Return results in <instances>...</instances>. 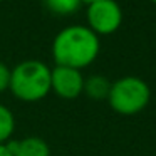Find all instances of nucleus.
Segmentation results:
<instances>
[{
    "mask_svg": "<svg viewBox=\"0 0 156 156\" xmlns=\"http://www.w3.org/2000/svg\"><path fill=\"white\" fill-rule=\"evenodd\" d=\"M151 99L148 82L136 76H126L111 84L108 101L112 111L122 116H134L141 112Z\"/></svg>",
    "mask_w": 156,
    "mask_h": 156,
    "instance_id": "obj_3",
    "label": "nucleus"
},
{
    "mask_svg": "<svg viewBox=\"0 0 156 156\" xmlns=\"http://www.w3.org/2000/svg\"><path fill=\"white\" fill-rule=\"evenodd\" d=\"M86 20L96 35H111L122 24V9L116 0H96L87 4Z\"/></svg>",
    "mask_w": 156,
    "mask_h": 156,
    "instance_id": "obj_4",
    "label": "nucleus"
},
{
    "mask_svg": "<svg viewBox=\"0 0 156 156\" xmlns=\"http://www.w3.org/2000/svg\"><path fill=\"white\" fill-rule=\"evenodd\" d=\"M51 91L62 99H76L84 92V76L79 69L55 66L51 69Z\"/></svg>",
    "mask_w": 156,
    "mask_h": 156,
    "instance_id": "obj_5",
    "label": "nucleus"
},
{
    "mask_svg": "<svg viewBox=\"0 0 156 156\" xmlns=\"http://www.w3.org/2000/svg\"><path fill=\"white\" fill-rule=\"evenodd\" d=\"M45 7L57 15H71L81 7V0H44Z\"/></svg>",
    "mask_w": 156,
    "mask_h": 156,
    "instance_id": "obj_9",
    "label": "nucleus"
},
{
    "mask_svg": "<svg viewBox=\"0 0 156 156\" xmlns=\"http://www.w3.org/2000/svg\"><path fill=\"white\" fill-rule=\"evenodd\" d=\"M0 2H4V0H0Z\"/></svg>",
    "mask_w": 156,
    "mask_h": 156,
    "instance_id": "obj_14",
    "label": "nucleus"
},
{
    "mask_svg": "<svg viewBox=\"0 0 156 156\" xmlns=\"http://www.w3.org/2000/svg\"><path fill=\"white\" fill-rule=\"evenodd\" d=\"M151 2H153V4H156V0H151Z\"/></svg>",
    "mask_w": 156,
    "mask_h": 156,
    "instance_id": "obj_13",
    "label": "nucleus"
},
{
    "mask_svg": "<svg viewBox=\"0 0 156 156\" xmlns=\"http://www.w3.org/2000/svg\"><path fill=\"white\" fill-rule=\"evenodd\" d=\"M10 71L4 62H0V92H4L10 86Z\"/></svg>",
    "mask_w": 156,
    "mask_h": 156,
    "instance_id": "obj_10",
    "label": "nucleus"
},
{
    "mask_svg": "<svg viewBox=\"0 0 156 156\" xmlns=\"http://www.w3.org/2000/svg\"><path fill=\"white\" fill-rule=\"evenodd\" d=\"M81 2H84V4H92V2H96V0H81Z\"/></svg>",
    "mask_w": 156,
    "mask_h": 156,
    "instance_id": "obj_12",
    "label": "nucleus"
},
{
    "mask_svg": "<svg viewBox=\"0 0 156 156\" xmlns=\"http://www.w3.org/2000/svg\"><path fill=\"white\" fill-rule=\"evenodd\" d=\"M14 131H15L14 114L7 106L0 104V144H7L9 141H12Z\"/></svg>",
    "mask_w": 156,
    "mask_h": 156,
    "instance_id": "obj_8",
    "label": "nucleus"
},
{
    "mask_svg": "<svg viewBox=\"0 0 156 156\" xmlns=\"http://www.w3.org/2000/svg\"><path fill=\"white\" fill-rule=\"evenodd\" d=\"M12 156H51L49 144L39 136H27L24 139H14L7 143Z\"/></svg>",
    "mask_w": 156,
    "mask_h": 156,
    "instance_id": "obj_6",
    "label": "nucleus"
},
{
    "mask_svg": "<svg viewBox=\"0 0 156 156\" xmlns=\"http://www.w3.org/2000/svg\"><path fill=\"white\" fill-rule=\"evenodd\" d=\"M9 89L19 101H41L51 92V67L37 59L19 62L10 71Z\"/></svg>",
    "mask_w": 156,
    "mask_h": 156,
    "instance_id": "obj_2",
    "label": "nucleus"
},
{
    "mask_svg": "<svg viewBox=\"0 0 156 156\" xmlns=\"http://www.w3.org/2000/svg\"><path fill=\"white\" fill-rule=\"evenodd\" d=\"M101 51L99 35L87 25H69L64 27L52 42V57L55 66L79 69L91 66Z\"/></svg>",
    "mask_w": 156,
    "mask_h": 156,
    "instance_id": "obj_1",
    "label": "nucleus"
},
{
    "mask_svg": "<svg viewBox=\"0 0 156 156\" xmlns=\"http://www.w3.org/2000/svg\"><path fill=\"white\" fill-rule=\"evenodd\" d=\"M111 84L112 82H109L108 77L101 74L89 76L87 79H84V94L94 101H104L109 96Z\"/></svg>",
    "mask_w": 156,
    "mask_h": 156,
    "instance_id": "obj_7",
    "label": "nucleus"
},
{
    "mask_svg": "<svg viewBox=\"0 0 156 156\" xmlns=\"http://www.w3.org/2000/svg\"><path fill=\"white\" fill-rule=\"evenodd\" d=\"M0 156H12V153L9 151L7 144H0Z\"/></svg>",
    "mask_w": 156,
    "mask_h": 156,
    "instance_id": "obj_11",
    "label": "nucleus"
}]
</instances>
